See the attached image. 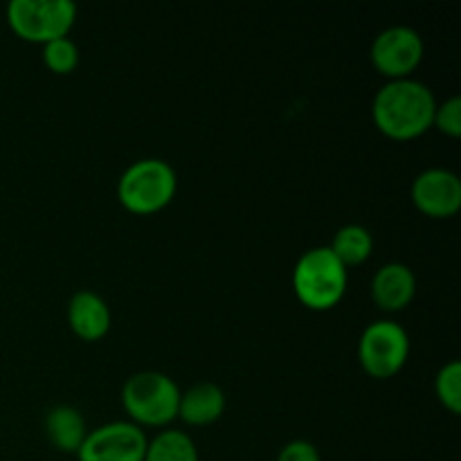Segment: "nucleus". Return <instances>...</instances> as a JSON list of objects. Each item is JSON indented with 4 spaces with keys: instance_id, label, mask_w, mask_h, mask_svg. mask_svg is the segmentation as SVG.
<instances>
[{
    "instance_id": "nucleus-1",
    "label": "nucleus",
    "mask_w": 461,
    "mask_h": 461,
    "mask_svg": "<svg viewBox=\"0 0 461 461\" xmlns=\"http://www.w3.org/2000/svg\"><path fill=\"white\" fill-rule=\"evenodd\" d=\"M437 99L423 81L394 79L376 90L372 102V120L385 138L408 142L432 129Z\"/></svg>"
},
{
    "instance_id": "nucleus-2",
    "label": "nucleus",
    "mask_w": 461,
    "mask_h": 461,
    "mask_svg": "<svg viewBox=\"0 0 461 461\" xmlns=\"http://www.w3.org/2000/svg\"><path fill=\"white\" fill-rule=\"evenodd\" d=\"M180 387L156 369L131 374L122 385V408L138 428H169L178 419Z\"/></svg>"
},
{
    "instance_id": "nucleus-19",
    "label": "nucleus",
    "mask_w": 461,
    "mask_h": 461,
    "mask_svg": "<svg viewBox=\"0 0 461 461\" xmlns=\"http://www.w3.org/2000/svg\"><path fill=\"white\" fill-rule=\"evenodd\" d=\"M275 461H322L318 446L306 439H293L279 450Z\"/></svg>"
},
{
    "instance_id": "nucleus-14",
    "label": "nucleus",
    "mask_w": 461,
    "mask_h": 461,
    "mask_svg": "<svg viewBox=\"0 0 461 461\" xmlns=\"http://www.w3.org/2000/svg\"><path fill=\"white\" fill-rule=\"evenodd\" d=\"M329 250H331L333 255H336V259L349 270L351 266L365 264V261L372 257L374 234L360 223L342 225V228L333 234V241L329 243Z\"/></svg>"
},
{
    "instance_id": "nucleus-10",
    "label": "nucleus",
    "mask_w": 461,
    "mask_h": 461,
    "mask_svg": "<svg viewBox=\"0 0 461 461\" xmlns=\"http://www.w3.org/2000/svg\"><path fill=\"white\" fill-rule=\"evenodd\" d=\"M374 304L385 313H399L412 304L417 295V277L408 264L390 261L374 273L369 284Z\"/></svg>"
},
{
    "instance_id": "nucleus-5",
    "label": "nucleus",
    "mask_w": 461,
    "mask_h": 461,
    "mask_svg": "<svg viewBox=\"0 0 461 461\" xmlns=\"http://www.w3.org/2000/svg\"><path fill=\"white\" fill-rule=\"evenodd\" d=\"M77 21L72 0H12L7 5V25L18 39L45 45L70 34Z\"/></svg>"
},
{
    "instance_id": "nucleus-6",
    "label": "nucleus",
    "mask_w": 461,
    "mask_h": 461,
    "mask_svg": "<svg viewBox=\"0 0 461 461\" xmlns=\"http://www.w3.org/2000/svg\"><path fill=\"white\" fill-rule=\"evenodd\" d=\"M410 336L394 320L367 324L358 340V360L365 374L376 381L394 378L408 365Z\"/></svg>"
},
{
    "instance_id": "nucleus-18",
    "label": "nucleus",
    "mask_w": 461,
    "mask_h": 461,
    "mask_svg": "<svg viewBox=\"0 0 461 461\" xmlns=\"http://www.w3.org/2000/svg\"><path fill=\"white\" fill-rule=\"evenodd\" d=\"M432 126L439 133L448 135V138H459L461 135V97L453 95L446 102H437L435 117H432Z\"/></svg>"
},
{
    "instance_id": "nucleus-3",
    "label": "nucleus",
    "mask_w": 461,
    "mask_h": 461,
    "mask_svg": "<svg viewBox=\"0 0 461 461\" xmlns=\"http://www.w3.org/2000/svg\"><path fill=\"white\" fill-rule=\"evenodd\" d=\"M293 293L311 311H331L342 302L349 270L336 259L329 246L311 248L293 268Z\"/></svg>"
},
{
    "instance_id": "nucleus-9",
    "label": "nucleus",
    "mask_w": 461,
    "mask_h": 461,
    "mask_svg": "<svg viewBox=\"0 0 461 461\" xmlns=\"http://www.w3.org/2000/svg\"><path fill=\"white\" fill-rule=\"evenodd\" d=\"M412 203L428 219H453L461 207V180L444 167L423 169L412 183Z\"/></svg>"
},
{
    "instance_id": "nucleus-17",
    "label": "nucleus",
    "mask_w": 461,
    "mask_h": 461,
    "mask_svg": "<svg viewBox=\"0 0 461 461\" xmlns=\"http://www.w3.org/2000/svg\"><path fill=\"white\" fill-rule=\"evenodd\" d=\"M43 63L54 75H70L79 66V48L70 36L43 45Z\"/></svg>"
},
{
    "instance_id": "nucleus-4",
    "label": "nucleus",
    "mask_w": 461,
    "mask_h": 461,
    "mask_svg": "<svg viewBox=\"0 0 461 461\" xmlns=\"http://www.w3.org/2000/svg\"><path fill=\"white\" fill-rule=\"evenodd\" d=\"M178 192L174 167L160 158H142L126 167L117 183V198L131 214L151 216L165 210Z\"/></svg>"
},
{
    "instance_id": "nucleus-8",
    "label": "nucleus",
    "mask_w": 461,
    "mask_h": 461,
    "mask_svg": "<svg viewBox=\"0 0 461 461\" xmlns=\"http://www.w3.org/2000/svg\"><path fill=\"white\" fill-rule=\"evenodd\" d=\"M149 437L131 421H111L88 430L77 461H144Z\"/></svg>"
},
{
    "instance_id": "nucleus-13",
    "label": "nucleus",
    "mask_w": 461,
    "mask_h": 461,
    "mask_svg": "<svg viewBox=\"0 0 461 461\" xmlns=\"http://www.w3.org/2000/svg\"><path fill=\"white\" fill-rule=\"evenodd\" d=\"M45 437L50 444L66 455H77V450L84 444L86 435H88V426H86L84 414L72 405H54L45 414Z\"/></svg>"
},
{
    "instance_id": "nucleus-11",
    "label": "nucleus",
    "mask_w": 461,
    "mask_h": 461,
    "mask_svg": "<svg viewBox=\"0 0 461 461\" xmlns=\"http://www.w3.org/2000/svg\"><path fill=\"white\" fill-rule=\"evenodd\" d=\"M66 320L70 331L79 340L97 342L111 331L113 315L102 295L84 288V291L72 293L66 306Z\"/></svg>"
},
{
    "instance_id": "nucleus-16",
    "label": "nucleus",
    "mask_w": 461,
    "mask_h": 461,
    "mask_svg": "<svg viewBox=\"0 0 461 461\" xmlns=\"http://www.w3.org/2000/svg\"><path fill=\"white\" fill-rule=\"evenodd\" d=\"M435 394L437 401L448 410L450 414L461 412V363L450 360L437 372L435 376Z\"/></svg>"
},
{
    "instance_id": "nucleus-12",
    "label": "nucleus",
    "mask_w": 461,
    "mask_h": 461,
    "mask_svg": "<svg viewBox=\"0 0 461 461\" xmlns=\"http://www.w3.org/2000/svg\"><path fill=\"white\" fill-rule=\"evenodd\" d=\"M228 408V396L216 383H196L180 392L178 419L192 428H205L219 421Z\"/></svg>"
},
{
    "instance_id": "nucleus-15",
    "label": "nucleus",
    "mask_w": 461,
    "mask_h": 461,
    "mask_svg": "<svg viewBox=\"0 0 461 461\" xmlns=\"http://www.w3.org/2000/svg\"><path fill=\"white\" fill-rule=\"evenodd\" d=\"M144 461H201L196 441L183 430L165 428L147 441Z\"/></svg>"
},
{
    "instance_id": "nucleus-7",
    "label": "nucleus",
    "mask_w": 461,
    "mask_h": 461,
    "mask_svg": "<svg viewBox=\"0 0 461 461\" xmlns=\"http://www.w3.org/2000/svg\"><path fill=\"white\" fill-rule=\"evenodd\" d=\"M423 54H426V45H423L421 34L410 25L385 27L378 32L369 50L374 68L387 81L412 77V72L421 66Z\"/></svg>"
}]
</instances>
